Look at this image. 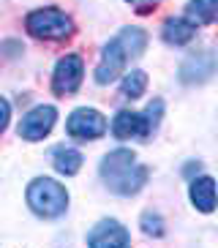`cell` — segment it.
<instances>
[{
    "mask_svg": "<svg viewBox=\"0 0 218 248\" xmlns=\"http://www.w3.org/2000/svg\"><path fill=\"white\" fill-rule=\"evenodd\" d=\"M147 46V33L142 28H123L112 41L101 49V63L95 68V82L109 85L125 71V63L139 58Z\"/></svg>",
    "mask_w": 218,
    "mask_h": 248,
    "instance_id": "cell-1",
    "label": "cell"
},
{
    "mask_svg": "<svg viewBox=\"0 0 218 248\" xmlns=\"http://www.w3.org/2000/svg\"><path fill=\"white\" fill-rule=\"evenodd\" d=\"M98 172L104 177V186L120 197H134L147 183V167H142L137 155L125 147H117V150L104 155Z\"/></svg>",
    "mask_w": 218,
    "mask_h": 248,
    "instance_id": "cell-2",
    "label": "cell"
},
{
    "mask_svg": "<svg viewBox=\"0 0 218 248\" xmlns=\"http://www.w3.org/2000/svg\"><path fill=\"white\" fill-rule=\"evenodd\" d=\"M28 204L30 210L41 216V218H58L68 207V191L63 183L52 180V177H36L28 186Z\"/></svg>",
    "mask_w": 218,
    "mask_h": 248,
    "instance_id": "cell-3",
    "label": "cell"
},
{
    "mask_svg": "<svg viewBox=\"0 0 218 248\" xmlns=\"http://www.w3.org/2000/svg\"><path fill=\"white\" fill-rule=\"evenodd\" d=\"M28 33L44 41H63V38L74 36V22L71 16L63 14L60 8H38V11H30L28 19Z\"/></svg>",
    "mask_w": 218,
    "mask_h": 248,
    "instance_id": "cell-4",
    "label": "cell"
},
{
    "mask_svg": "<svg viewBox=\"0 0 218 248\" xmlns=\"http://www.w3.org/2000/svg\"><path fill=\"white\" fill-rule=\"evenodd\" d=\"M65 131L68 137L79 139V142H87V139H98L107 134V117L98 109H90V107H79L74 109L68 123H65Z\"/></svg>",
    "mask_w": 218,
    "mask_h": 248,
    "instance_id": "cell-5",
    "label": "cell"
},
{
    "mask_svg": "<svg viewBox=\"0 0 218 248\" xmlns=\"http://www.w3.org/2000/svg\"><path fill=\"white\" fill-rule=\"evenodd\" d=\"M82 77H85V63H82L79 55H65L58 60L55 74H52V90L58 95H74L82 85Z\"/></svg>",
    "mask_w": 218,
    "mask_h": 248,
    "instance_id": "cell-6",
    "label": "cell"
},
{
    "mask_svg": "<svg viewBox=\"0 0 218 248\" xmlns=\"http://www.w3.org/2000/svg\"><path fill=\"white\" fill-rule=\"evenodd\" d=\"M218 71V55L210 49L191 52L188 58L180 63V82L186 85H202Z\"/></svg>",
    "mask_w": 218,
    "mask_h": 248,
    "instance_id": "cell-7",
    "label": "cell"
},
{
    "mask_svg": "<svg viewBox=\"0 0 218 248\" xmlns=\"http://www.w3.org/2000/svg\"><path fill=\"white\" fill-rule=\"evenodd\" d=\"M55 120H58V109H55V107H49V104L36 107V109H30L28 115L22 117L19 137L28 139V142H38V139H44L47 134L52 131Z\"/></svg>",
    "mask_w": 218,
    "mask_h": 248,
    "instance_id": "cell-8",
    "label": "cell"
},
{
    "mask_svg": "<svg viewBox=\"0 0 218 248\" xmlns=\"http://www.w3.org/2000/svg\"><path fill=\"white\" fill-rule=\"evenodd\" d=\"M128 243H131L128 229L112 218L95 224V229L87 234V246H93V248H125Z\"/></svg>",
    "mask_w": 218,
    "mask_h": 248,
    "instance_id": "cell-9",
    "label": "cell"
},
{
    "mask_svg": "<svg viewBox=\"0 0 218 248\" xmlns=\"http://www.w3.org/2000/svg\"><path fill=\"white\" fill-rule=\"evenodd\" d=\"M150 120H147L145 112H131L123 109L117 112L115 120H112V134L117 139H145L150 134Z\"/></svg>",
    "mask_w": 218,
    "mask_h": 248,
    "instance_id": "cell-10",
    "label": "cell"
},
{
    "mask_svg": "<svg viewBox=\"0 0 218 248\" xmlns=\"http://www.w3.org/2000/svg\"><path fill=\"white\" fill-rule=\"evenodd\" d=\"M191 202H194L196 210H202V213H213L216 210V204H218V191H216V180L207 175L202 177H194L191 180Z\"/></svg>",
    "mask_w": 218,
    "mask_h": 248,
    "instance_id": "cell-11",
    "label": "cell"
},
{
    "mask_svg": "<svg viewBox=\"0 0 218 248\" xmlns=\"http://www.w3.org/2000/svg\"><path fill=\"white\" fill-rule=\"evenodd\" d=\"M196 36V25L188 16H172L164 22V41L172 46H186L191 44V38Z\"/></svg>",
    "mask_w": 218,
    "mask_h": 248,
    "instance_id": "cell-12",
    "label": "cell"
},
{
    "mask_svg": "<svg viewBox=\"0 0 218 248\" xmlns=\"http://www.w3.org/2000/svg\"><path fill=\"white\" fill-rule=\"evenodd\" d=\"M52 164H55V169H58L60 175L71 177L82 169V153L77 150V147H63L60 145V147L52 150Z\"/></svg>",
    "mask_w": 218,
    "mask_h": 248,
    "instance_id": "cell-13",
    "label": "cell"
},
{
    "mask_svg": "<svg viewBox=\"0 0 218 248\" xmlns=\"http://www.w3.org/2000/svg\"><path fill=\"white\" fill-rule=\"evenodd\" d=\"M186 16L194 25H210L218 19V0H188Z\"/></svg>",
    "mask_w": 218,
    "mask_h": 248,
    "instance_id": "cell-14",
    "label": "cell"
},
{
    "mask_svg": "<svg viewBox=\"0 0 218 248\" xmlns=\"http://www.w3.org/2000/svg\"><path fill=\"white\" fill-rule=\"evenodd\" d=\"M145 88H147V74L145 71H128L123 85H120V93L125 98H139V95L145 93Z\"/></svg>",
    "mask_w": 218,
    "mask_h": 248,
    "instance_id": "cell-15",
    "label": "cell"
},
{
    "mask_svg": "<svg viewBox=\"0 0 218 248\" xmlns=\"http://www.w3.org/2000/svg\"><path fill=\"white\" fill-rule=\"evenodd\" d=\"M142 232L150 234V237H164V218L158 213L145 210L142 213Z\"/></svg>",
    "mask_w": 218,
    "mask_h": 248,
    "instance_id": "cell-16",
    "label": "cell"
},
{
    "mask_svg": "<svg viewBox=\"0 0 218 248\" xmlns=\"http://www.w3.org/2000/svg\"><path fill=\"white\" fill-rule=\"evenodd\" d=\"M145 115H147V120H150V128H156V125L161 123V115H164V101L161 98H156V101L150 104L145 109Z\"/></svg>",
    "mask_w": 218,
    "mask_h": 248,
    "instance_id": "cell-17",
    "label": "cell"
},
{
    "mask_svg": "<svg viewBox=\"0 0 218 248\" xmlns=\"http://www.w3.org/2000/svg\"><path fill=\"white\" fill-rule=\"evenodd\" d=\"M8 120H11V104H8L6 98H0V134L6 131Z\"/></svg>",
    "mask_w": 218,
    "mask_h": 248,
    "instance_id": "cell-18",
    "label": "cell"
},
{
    "mask_svg": "<svg viewBox=\"0 0 218 248\" xmlns=\"http://www.w3.org/2000/svg\"><path fill=\"white\" fill-rule=\"evenodd\" d=\"M125 3H131L139 14H147V11H153V8H156V3H158V0H125Z\"/></svg>",
    "mask_w": 218,
    "mask_h": 248,
    "instance_id": "cell-19",
    "label": "cell"
},
{
    "mask_svg": "<svg viewBox=\"0 0 218 248\" xmlns=\"http://www.w3.org/2000/svg\"><path fill=\"white\" fill-rule=\"evenodd\" d=\"M199 167H202V164L196 161V164H188V167L183 169V172H186V175H194V172H199Z\"/></svg>",
    "mask_w": 218,
    "mask_h": 248,
    "instance_id": "cell-20",
    "label": "cell"
}]
</instances>
